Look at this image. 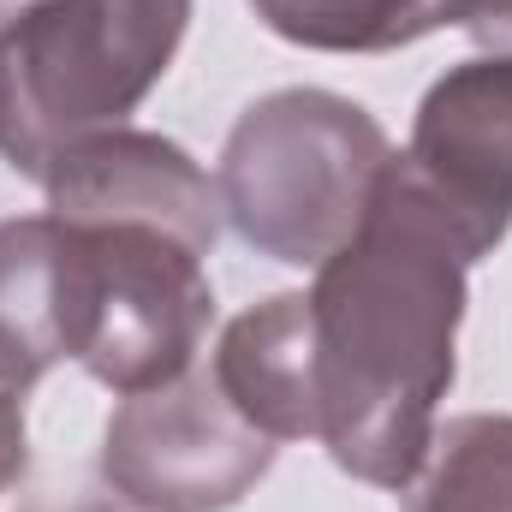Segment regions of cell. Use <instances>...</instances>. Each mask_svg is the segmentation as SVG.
I'll list each match as a JSON object with an SVG mask.
<instances>
[{"instance_id":"obj_5","label":"cell","mask_w":512,"mask_h":512,"mask_svg":"<svg viewBox=\"0 0 512 512\" xmlns=\"http://www.w3.org/2000/svg\"><path fill=\"white\" fill-rule=\"evenodd\" d=\"M274 459L268 435L203 370L191 382L131 393L108 429V483L155 512L227 507Z\"/></svg>"},{"instance_id":"obj_4","label":"cell","mask_w":512,"mask_h":512,"mask_svg":"<svg viewBox=\"0 0 512 512\" xmlns=\"http://www.w3.org/2000/svg\"><path fill=\"white\" fill-rule=\"evenodd\" d=\"M387 167V143L364 108L292 90L251 108L221 161V197L239 233L280 262H328L340 251Z\"/></svg>"},{"instance_id":"obj_6","label":"cell","mask_w":512,"mask_h":512,"mask_svg":"<svg viewBox=\"0 0 512 512\" xmlns=\"http://www.w3.org/2000/svg\"><path fill=\"white\" fill-rule=\"evenodd\" d=\"M489 251L512 221V60H477L441 78L405 155Z\"/></svg>"},{"instance_id":"obj_1","label":"cell","mask_w":512,"mask_h":512,"mask_svg":"<svg viewBox=\"0 0 512 512\" xmlns=\"http://www.w3.org/2000/svg\"><path fill=\"white\" fill-rule=\"evenodd\" d=\"M477 239L447 197L387 155L358 233L322 262L310 316L316 435L334 459L382 489L417 477L429 411L453 382V322Z\"/></svg>"},{"instance_id":"obj_11","label":"cell","mask_w":512,"mask_h":512,"mask_svg":"<svg viewBox=\"0 0 512 512\" xmlns=\"http://www.w3.org/2000/svg\"><path fill=\"white\" fill-rule=\"evenodd\" d=\"M24 471V417H18V387L0 382V489Z\"/></svg>"},{"instance_id":"obj_9","label":"cell","mask_w":512,"mask_h":512,"mask_svg":"<svg viewBox=\"0 0 512 512\" xmlns=\"http://www.w3.org/2000/svg\"><path fill=\"white\" fill-rule=\"evenodd\" d=\"M256 12L310 48H393L441 24L512 42V0H256Z\"/></svg>"},{"instance_id":"obj_13","label":"cell","mask_w":512,"mask_h":512,"mask_svg":"<svg viewBox=\"0 0 512 512\" xmlns=\"http://www.w3.org/2000/svg\"><path fill=\"white\" fill-rule=\"evenodd\" d=\"M78 512H114V507H78Z\"/></svg>"},{"instance_id":"obj_10","label":"cell","mask_w":512,"mask_h":512,"mask_svg":"<svg viewBox=\"0 0 512 512\" xmlns=\"http://www.w3.org/2000/svg\"><path fill=\"white\" fill-rule=\"evenodd\" d=\"M411 512H512V417H465L435 441Z\"/></svg>"},{"instance_id":"obj_3","label":"cell","mask_w":512,"mask_h":512,"mask_svg":"<svg viewBox=\"0 0 512 512\" xmlns=\"http://www.w3.org/2000/svg\"><path fill=\"white\" fill-rule=\"evenodd\" d=\"M66 262V358L120 393L179 382L209 328L203 251L126 215H54Z\"/></svg>"},{"instance_id":"obj_8","label":"cell","mask_w":512,"mask_h":512,"mask_svg":"<svg viewBox=\"0 0 512 512\" xmlns=\"http://www.w3.org/2000/svg\"><path fill=\"white\" fill-rule=\"evenodd\" d=\"M66 358V262L60 221H6L0 227V382H36Z\"/></svg>"},{"instance_id":"obj_12","label":"cell","mask_w":512,"mask_h":512,"mask_svg":"<svg viewBox=\"0 0 512 512\" xmlns=\"http://www.w3.org/2000/svg\"><path fill=\"white\" fill-rule=\"evenodd\" d=\"M30 6H36V0H0V18L12 24V18H18V12H30Z\"/></svg>"},{"instance_id":"obj_7","label":"cell","mask_w":512,"mask_h":512,"mask_svg":"<svg viewBox=\"0 0 512 512\" xmlns=\"http://www.w3.org/2000/svg\"><path fill=\"white\" fill-rule=\"evenodd\" d=\"M221 393L251 417L268 441L316 435V370H310V316L304 292L268 298L262 310L239 316L221 340L209 370Z\"/></svg>"},{"instance_id":"obj_2","label":"cell","mask_w":512,"mask_h":512,"mask_svg":"<svg viewBox=\"0 0 512 512\" xmlns=\"http://www.w3.org/2000/svg\"><path fill=\"white\" fill-rule=\"evenodd\" d=\"M185 0H36L0 30V155L48 173L167 72Z\"/></svg>"}]
</instances>
